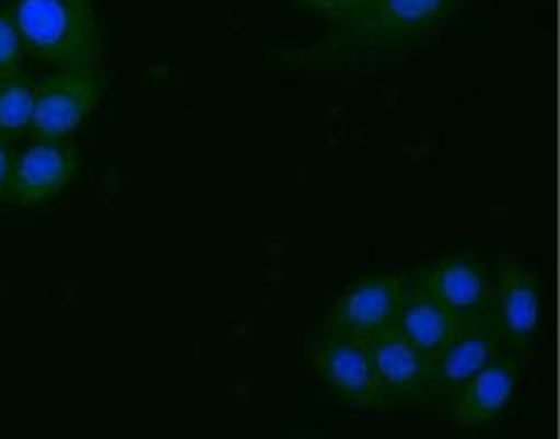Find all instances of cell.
Returning a JSON list of instances; mask_svg holds the SVG:
<instances>
[{"label":"cell","mask_w":560,"mask_h":439,"mask_svg":"<svg viewBox=\"0 0 560 439\" xmlns=\"http://www.w3.org/2000/svg\"><path fill=\"white\" fill-rule=\"evenodd\" d=\"M105 93L98 69H54L35 79L30 137L61 142L85 123Z\"/></svg>","instance_id":"3957f363"},{"label":"cell","mask_w":560,"mask_h":439,"mask_svg":"<svg viewBox=\"0 0 560 439\" xmlns=\"http://www.w3.org/2000/svg\"><path fill=\"white\" fill-rule=\"evenodd\" d=\"M434 303L458 317L490 310V276L480 256L463 252L441 256L412 281Z\"/></svg>","instance_id":"9c48e42d"},{"label":"cell","mask_w":560,"mask_h":439,"mask_svg":"<svg viewBox=\"0 0 560 439\" xmlns=\"http://www.w3.org/2000/svg\"><path fill=\"white\" fill-rule=\"evenodd\" d=\"M541 281L522 262L502 256L490 284V313L510 351H526L541 325Z\"/></svg>","instance_id":"5b68a950"},{"label":"cell","mask_w":560,"mask_h":439,"mask_svg":"<svg viewBox=\"0 0 560 439\" xmlns=\"http://www.w3.org/2000/svg\"><path fill=\"white\" fill-rule=\"evenodd\" d=\"M32 101H35V79L25 69L0 77V139L13 145L30 132Z\"/></svg>","instance_id":"4fadbf2b"},{"label":"cell","mask_w":560,"mask_h":439,"mask_svg":"<svg viewBox=\"0 0 560 439\" xmlns=\"http://www.w3.org/2000/svg\"><path fill=\"white\" fill-rule=\"evenodd\" d=\"M315 371L343 403L361 411H387L393 401L387 398L378 373L373 369L369 347L339 335L322 337L315 347Z\"/></svg>","instance_id":"8992f818"},{"label":"cell","mask_w":560,"mask_h":439,"mask_svg":"<svg viewBox=\"0 0 560 439\" xmlns=\"http://www.w3.org/2000/svg\"><path fill=\"white\" fill-rule=\"evenodd\" d=\"M23 51L54 69H98L103 30L93 0H13Z\"/></svg>","instance_id":"7a4b0ae2"},{"label":"cell","mask_w":560,"mask_h":439,"mask_svg":"<svg viewBox=\"0 0 560 439\" xmlns=\"http://www.w3.org/2000/svg\"><path fill=\"white\" fill-rule=\"evenodd\" d=\"M369 355L387 398L405 403L432 401V363L395 330L381 332L369 345Z\"/></svg>","instance_id":"30bf717a"},{"label":"cell","mask_w":560,"mask_h":439,"mask_svg":"<svg viewBox=\"0 0 560 439\" xmlns=\"http://www.w3.org/2000/svg\"><path fill=\"white\" fill-rule=\"evenodd\" d=\"M23 42H20L13 13L8 5H0V77L23 71Z\"/></svg>","instance_id":"5bb4252c"},{"label":"cell","mask_w":560,"mask_h":439,"mask_svg":"<svg viewBox=\"0 0 560 439\" xmlns=\"http://www.w3.org/2000/svg\"><path fill=\"white\" fill-rule=\"evenodd\" d=\"M458 315L434 303L424 291L409 281L405 303L397 313L395 330L412 345L429 363H434L454 337Z\"/></svg>","instance_id":"7c38bea8"},{"label":"cell","mask_w":560,"mask_h":439,"mask_svg":"<svg viewBox=\"0 0 560 439\" xmlns=\"http://www.w3.org/2000/svg\"><path fill=\"white\" fill-rule=\"evenodd\" d=\"M13 159H15L13 147H10V142H5V139H0V203L5 200V188H8L10 169H13Z\"/></svg>","instance_id":"2e32d148"},{"label":"cell","mask_w":560,"mask_h":439,"mask_svg":"<svg viewBox=\"0 0 560 439\" xmlns=\"http://www.w3.org/2000/svg\"><path fill=\"white\" fill-rule=\"evenodd\" d=\"M520 361L512 355H500L480 373L466 381L451 403V420L458 427H480L492 423L512 401L520 381Z\"/></svg>","instance_id":"8fae6325"},{"label":"cell","mask_w":560,"mask_h":439,"mask_svg":"<svg viewBox=\"0 0 560 439\" xmlns=\"http://www.w3.org/2000/svg\"><path fill=\"white\" fill-rule=\"evenodd\" d=\"M407 284L400 274H378L353 281L334 305L329 332L369 345L373 337L395 325L405 303Z\"/></svg>","instance_id":"277c9868"},{"label":"cell","mask_w":560,"mask_h":439,"mask_svg":"<svg viewBox=\"0 0 560 439\" xmlns=\"http://www.w3.org/2000/svg\"><path fill=\"white\" fill-rule=\"evenodd\" d=\"M79 164V152L69 139H61V142L32 139V145L13 159L5 203L27 208L57 198L77 176Z\"/></svg>","instance_id":"ba28073f"},{"label":"cell","mask_w":560,"mask_h":439,"mask_svg":"<svg viewBox=\"0 0 560 439\" xmlns=\"http://www.w3.org/2000/svg\"><path fill=\"white\" fill-rule=\"evenodd\" d=\"M500 355H504V345L490 310L458 317L454 337L432 363V401L454 398L463 383Z\"/></svg>","instance_id":"52a82bcc"},{"label":"cell","mask_w":560,"mask_h":439,"mask_svg":"<svg viewBox=\"0 0 560 439\" xmlns=\"http://www.w3.org/2000/svg\"><path fill=\"white\" fill-rule=\"evenodd\" d=\"M295 3L307 10V13L327 20L334 27L347 25L363 5V0H295Z\"/></svg>","instance_id":"9a60e30c"},{"label":"cell","mask_w":560,"mask_h":439,"mask_svg":"<svg viewBox=\"0 0 560 439\" xmlns=\"http://www.w3.org/2000/svg\"><path fill=\"white\" fill-rule=\"evenodd\" d=\"M466 0H363L347 25L317 45L283 57L293 69L351 73L378 69L407 55Z\"/></svg>","instance_id":"6da1fadb"}]
</instances>
